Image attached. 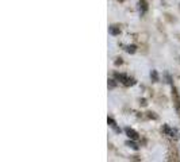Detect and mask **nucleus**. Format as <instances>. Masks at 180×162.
<instances>
[{
	"label": "nucleus",
	"instance_id": "obj_5",
	"mask_svg": "<svg viewBox=\"0 0 180 162\" xmlns=\"http://www.w3.org/2000/svg\"><path fill=\"white\" fill-rule=\"evenodd\" d=\"M138 8H140V14L144 15L148 11V3L145 2V0H140V2H138Z\"/></svg>",
	"mask_w": 180,
	"mask_h": 162
},
{
	"label": "nucleus",
	"instance_id": "obj_2",
	"mask_svg": "<svg viewBox=\"0 0 180 162\" xmlns=\"http://www.w3.org/2000/svg\"><path fill=\"white\" fill-rule=\"evenodd\" d=\"M162 132L167 134L168 137H172V138H179V131L175 128H171L169 126H164L162 127Z\"/></svg>",
	"mask_w": 180,
	"mask_h": 162
},
{
	"label": "nucleus",
	"instance_id": "obj_1",
	"mask_svg": "<svg viewBox=\"0 0 180 162\" xmlns=\"http://www.w3.org/2000/svg\"><path fill=\"white\" fill-rule=\"evenodd\" d=\"M114 77L117 79L118 81H121L123 85H126V86H130V85H134L135 84V81L133 80V79H130L129 76H126V74H123V73H115L114 74Z\"/></svg>",
	"mask_w": 180,
	"mask_h": 162
},
{
	"label": "nucleus",
	"instance_id": "obj_8",
	"mask_svg": "<svg viewBox=\"0 0 180 162\" xmlns=\"http://www.w3.org/2000/svg\"><path fill=\"white\" fill-rule=\"evenodd\" d=\"M126 144H127V146L132 147L133 150H138V149H140V147H138V144H137V143H134V142H130V141H129Z\"/></svg>",
	"mask_w": 180,
	"mask_h": 162
},
{
	"label": "nucleus",
	"instance_id": "obj_10",
	"mask_svg": "<svg viewBox=\"0 0 180 162\" xmlns=\"http://www.w3.org/2000/svg\"><path fill=\"white\" fill-rule=\"evenodd\" d=\"M126 51H127V53H135V46L134 45H132V46H127V47H126Z\"/></svg>",
	"mask_w": 180,
	"mask_h": 162
},
{
	"label": "nucleus",
	"instance_id": "obj_7",
	"mask_svg": "<svg viewBox=\"0 0 180 162\" xmlns=\"http://www.w3.org/2000/svg\"><path fill=\"white\" fill-rule=\"evenodd\" d=\"M107 122H108V124L112 127V128H114L115 132H121V128L117 126V123L114 122V119H112V118H108V119H107Z\"/></svg>",
	"mask_w": 180,
	"mask_h": 162
},
{
	"label": "nucleus",
	"instance_id": "obj_4",
	"mask_svg": "<svg viewBox=\"0 0 180 162\" xmlns=\"http://www.w3.org/2000/svg\"><path fill=\"white\" fill-rule=\"evenodd\" d=\"M172 96H173V99H175V107H176V109H178V112L180 114V99H179V95H178L176 88L172 89Z\"/></svg>",
	"mask_w": 180,
	"mask_h": 162
},
{
	"label": "nucleus",
	"instance_id": "obj_11",
	"mask_svg": "<svg viewBox=\"0 0 180 162\" xmlns=\"http://www.w3.org/2000/svg\"><path fill=\"white\" fill-rule=\"evenodd\" d=\"M115 85H117V84H115V80H108V86L110 88H114Z\"/></svg>",
	"mask_w": 180,
	"mask_h": 162
},
{
	"label": "nucleus",
	"instance_id": "obj_6",
	"mask_svg": "<svg viewBox=\"0 0 180 162\" xmlns=\"http://www.w3.org/2000/svg\"><path fill=\"white\" fill-rule=\"evenodd\" d=\"M108 33L111 34V35H119V33H121V28L118 27V26H110L108 27Z\"/></svg>",
	"mask_w": 180,
	"mask_h": 162
},
{
	"label": "nucleus",
	"instance_id": "obj_3",
	"mask_svg": "<svg viewBox=\"0 0 180 162\" xmlns=\"http://www.w3.org/2000/svg\"><path fill=\"white\" fill-rule=\"evenodd\" d=\"M125 132H126L127 137H129L132 141H137L138 139V134L133 128H130V127H126V128H125Z\"/></svg>",
	"mask_w": 180,
	"mask_h": 162
},
{
	"label": "nucleus",
	"instance_id": "obj_9",
	"mask_svg": "<svg viewBox=\"0 0 180 162\" xmlns=\"http://www.w3.org/2000/svg\"><path fill=\"white\" fill-rule=\"evenodd\" d=\"M150 77L153 79V81H158V74H157V72H156V70L150 72Z\"/></svg>",
	"mask_w": 180,
	"mask_h": 162
}]
</instances>
